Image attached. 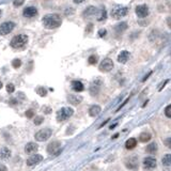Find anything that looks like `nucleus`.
I'll list each match as a JSON object with an SVG mask.
<instances>
[{
	"mask_svg": "<svg viewBox=\"0 0 171 171\" xmlns=\"http://www.w3.org/2000/svg\"><path fill=\"white\" fill-rule=\"evenodd\" d=\"M165 115L168 118H171V105H168L166 107V109H165Z\"/></svg>",
	"mask_w": 171,
	"mask_h": 171,
	"instance_id": "34",
	"label": "nucleus"
},
{
	"mask_svg": "<svg viewBox=\"0 0 171 171\" xmlns=\"http://www.w3.org/2000/svg\"><path fill=\"white\" fill-rule=\"evenodd\" d=\"M1 88H2V82L0 81V89H1Z\"/></svg>",
	"mask_w": 171,
	"mask_h": 171,
	"instance_id": "47",
	"label": "nucleus"
},
{
	"mask_svg": "<svg viewBox=\"0 0 171 171\" xmlns=\"http://www.w3.org/2000/svg\"><path fill=\"white\" fill-rule=\"evenodd\" d=\"M135 12H136V15H137L139 18H146L147 16L149 15L150 11H149L148 5L139 4V5H137V7H136Z\"/></svg>",
	"mask_w": 171,
	"mask_h": 171,
	"instance_id": "10",
	"label": "nucleus"
},
{
	"mask_svg": "<svg viewBox=\"0 0 171 171\" xmlns=\"http://www.w3.org/2000/svg\"><path fill=\"white\" fill-rule=\"evenodd\" d=\"M67 101H69V103L72 105H79L80 103L82 102V96H80V95L71 94L67 96Z\"/></svg>",
	"mask_w": 171,
	"mask_h": 171,
	"instance_id": "19",
	"label": "nucleus"
},
{
	"mask_svg": "<svg viewBox=\"0 0 171 171\" xmlns=\"http://www.w3.org/2000/svg\"><path fill=\"white\" fill-rule=\"evenodd\" d=\"M97 61V57L96 56H90L89 59H88V62H89L90 64H95Z\"/></svg>",
	"mask_w": 171,
	"mask_h": 171,
	"instance_id": "32",
	"label": "nucleus"
},
{
	"mask_svg": "<svg viewBox=\"0 0 171 171\" xmlns=\"http://www.w3.org/2000/svg\"><path fill=\"white\" fill-rule=\"evenodd\" d=\"M43 161V156L40 155V154H33L32 156H30L28 159H27V165L28 166H34V165H38V163H41Z\"/></svg>",
	"mask_w": 171,
	"mask_h": 171,
	"instance_id": "13",
	"label": "nucleus"
},
{
	"mask_svg": "<svg viewBox=\"0 0 171 171\" xmlns=\"http://www.w3.org/2000/svg\"><path fill=\"white\" fill-rule=\"evenodd\" d=\"M21 65V61L19 59H14L12 61V67H14V69H18Z\"/></svg>",
	"mask_w": 171,
	"mask_h": 171,
	"instance_id": "29",
	"label": "nucleus"
},
{
	"mask_svg": "<svg viewBox=\"0 0 171 171\" xmlns=\"http://www.w3.org/2000/svg\"><path fill=\"white\" fill-rule=\"evenodd\" d=\"M72 88L76 92H81L84 90V84H82L81 81H79V80H74V81L72 82Z\"/></svg>",
	"mask_w": 171,
	"mask_h": 171,
	"instance_id": "20",
	"label": "nucleus"
},
{
	"mask_svg": "<svg viewBox=\"0 0 171 171\" xmlns=\"http://www.w3.org/2000/svg\"><path fill=\"white\" fill-rule=\"evenodd\" d=\"M164 144H165L167 148L171 149V138H167V139H165V140H164Z\"/></svg>",
	"mask_w": 171,
	"mask_h": 171,
	"instance_id": "36",
	"label": "nucleus"
},
{
	"mask_svg": "<svg viewBox=\"0 0 171 171\" xmlns=\"http://www.w3.org/2000/svg\"><path fill=\"white\" fill-rule=\"evenodd\" d=\"M147 152L148 153H150V154H154V153H156L157 152V144L156 143H150L148 147H147Z\"/></svg>",
	"mask_w": 171,
	"mask_h": 171,
	"instance_id": "26",
	"label": "nucleus"
},
{
	"mask_svg": "<svg viewBox=\"0 0 171 171\" xmlns=\"http://www.w3.org/2000/svg\"><path fill=\"white\" fill-rule=\"evenodd\" d=\"M98 69L103 73H108V72H110L113 69V61L110 58H105L100 63Z\"/></svg>",
	"mask_w": 171,
	"mask_h": 171,
	"instance_id": "6",
	"label": "nucleus"
},
{
	"mask_svg": "<svg viewBox=\"0 0 171 171\" xmlns=\"http://www.w3.org/2000/svg\"><path fill=\"white\" fill-rule=\"evenodd\" d=\"M168 82H169V79H167V80H166V81H164V82H163V84H161V86H159V89H158V90H159V91H161V90H163V89H164V87H165V86H166V84H168Z\"/></svg>",
	"mask_w": 171,
	"mask_h": 171,
	"instance_id": "39",
	"label": "nucleus"
},
{
	"mask_svg": "<svg viewBox=\"0 0 171 171\" xmlns=\"http://www.w3.org/2000/svg\"><path fill=\"white\" fill-rule=\"evenodd\" d=\"M108 121H109V119H107V120H106V121H104V122H103L102 124H101V126H100V127H103V126H104L105 124H106V123L108 122Z\"/></svg>",
	"mask_w": 171,
	"mask_h": 171,
	"instance_id": "45",
	"label": "nucleus"
},
{
	"mask_svg": "<svg viewBox=\"0 0 171 171\" xmlns=\"http://www.w3.org/2000/svg\"><path fill=\"white\" fill-rule=\"evenodd\" d=\"M126 29H127V24L126 23H120L115 27V30L118 33H122L123 31H125Z\"/></svg>",
	"mask_w": 171,
	"mask_h": 171,
	"instance_id": "24",
	"label": "nucleus"
},
{
	"mask_svg": "<svg viewBox=\"0 0 171 171\" xmlns=\"http://www.w3.org/2000/svg\"><path fill=\"white\" fill-rule=\"evenodd\" d=\"M38 146L36 144V143H34V142L27 143V144H26V147H25L26 153H28V154L36 153V151H38Z\"/></svg>",
	"mask_w": 171,
	"mask_h": 171,
	"instance_id": "18",
	"label": "nucleus"
},
{
	"mask_svg": "<svg viewBox=\"0 0 171 171\" xmlns=\"http://www.w3.org/2000/svg\"><path fill=\"white\" fill-rule=\"evenodd\" d=\"M136 146H137V140L135 138H130L125 142V148L127 150H133L134 148H136Z\"/></svg>",
	"mask_w": 171,
	"mask_h": 171,
	"instance_id": "23",
	"label": "nucleus"
},
{
	"mask_svg": "<svg viewBox=\"0 0 171 171\" xmlns=\"http://www.w3.org/2000/svg\"><path fill=\"white\" fill-rule=\"evenodd\" d=\"M102 80L101 79H95L94 81L92 82L91 86H90V94L91 95H96L101 90L102 87Z\"/></svg>",
	"mask_w": 171,
	"mask_h": 171,
	"instance_id": "12",
	"label": "nucleus"
},
{
	"mask_svg": "<svg viewBox=\"0 0 171 171\" xmlns=\"http://www.w3.org/2000/svg\"><path fill=\"white\" fill-rule=\"evenodd\" d=\"M92 29H93V25H92V24H89L88 27H87V29H86V32H87V33H90V32L92 31Z\"/></svg>",
	"mask_w": 171,
	"mask_h": 171,
	"instance_id": "38",
	"label": "nucleus"
},
{
	"mask_svg": "<svg viewBox=\"0 0 171 171\" xmlns=\"http://www.w3.org/2000/svg\"><path fill=\"white\" fill-rule=\"evenodd\" d=\"M27 43H28V36L26 34H18V36H15L11 40L10 45L13 48H21Z\"/></svg>",
	"mask_w": 171,
	"mask_h": 171,
	"instance_id": "2",
	"label": "nucleus"
},
{
	"mask_svg": "<svg viewBox=\"0 0 171 171\" xmlns=\"http://www.w3.org/2000/svg\"><path fill=\"white\" fill-rule=\"evenodd\" d=\"M151 134L148 133V132H144V133L140 134V136H139V140L141 141V142H148L149 140L151 139Z\"/></svg>",
	"mask_w": 171,
	"mask_h": 171,
	"instance_id": "25",
	"label": "nucleus"
},
{
	"mask_svg": "<svg viewBox=\"0 0 171 171\" xmlns=\"http://www.w3.org/2000/svg\"><path fill=\"white\" fill-rule=\"evenodd\" d=\"M0 15H1V10H0Z\"/></svg>",
	"mask_w": 171,
	"mask_h": 171,
	"instance_id": "48",
	"label": "nucleus"
},
{
	"mask_svg": "<svg viewBox=\"0 0 171 171\" xmlns=\"http://www.w3.org/2000/svg\"><path fill=\"white\" fill-rule=\"evenodd\" d=\"M15 27V24L13 21H5L0 25V36H7L11 33Z\"/></svg>",
	"mask_w": 171,
	"mask_h": 171,
	"instance_id": "7",
	"label": "nucleus"
},
{
	"mask_svg": "<svg viewBox=\"0 0 171 171\" xmlns=\"http://www.w3.org/2000/svg\"><path fill=\"white\" fill-rule=\"evenodd\" d=\"M74 113V110L71 107H63L60 110H58L57 113V121L58 122H63V121H67V119L73 115Z\"/></svg>",
	"mask_w": 171,
	"mask_h": 171,
	"instance_id": "3",
	"label": "nucleus"
},
{
	"mask_svg": "<svg viewBox=\"0 0 171 171\" xmlns=\"http://www.w3.org/2000/svg\"><path fill=\"white\" fill-rule=\"evenodd\" d=\"M106 34H107V30H106V29L103 28V29H100V30H98V36H100L101 38H104Z\"/></svg>",
	"mask_w": 171,
	"mask_h": 171,
	"instance_id": "37",
	"label": "nucleus"
},
{
	"mask_svg": "<svg viewBox=\"0 0 171 171\" xmlns=\"http://www.w3.org/2000/svg\"><path fill=\"white\" fill-rule=\"evenodd\" d=\"M36 14H38V10H36V7H27V8L24 9L23 11V15L27 18L34 17Z\"/></svg>",
	"mask_w": 171,
	"mask_h": 171,
	"instance_id": "14",
	"label": "nucleus"
},
{
	"mask_svg": "<svg viewBox=\"0 0 171 171\" xmlns=\"http://www.w3.org/2000/svg\"><path fill=\"white\" fill-rule=\"evenodd\" d=\"M33 115H34V111L32 109H29V110H27V111H26V117L28 118V119H31Z\"/></svg>",
	"mask_w": 171,
	"mask_h": 171,
	"instance_id": "35",
	"label": "nucleus"
},
{
	"mask_svg": "<svg viewBox=\"0 0 171 171\" xmlns=\"http://www.w3.org/2000/svg\"><path fill=\"white\" fill-rule=\"evenodd\" d=\"M42 23H43V26L46 29H57L59 28L62 24V18L59 14H47L43 17L42 19Z\"/></svg>",
	"mask_w": 171,
	"mask_h": 171,
	"instance_id": "1",
	"label": "nucleus"
},
{
	"mask_svg": "<svg viewBox=\"0 0 171 171\" xmlns=\"http://www.w3.org/2000/svg\"><path fill=\"white\" fill-rule=\"evenodd\" d=\"M128 100H130V97H127V98H126V100H125V101H124V103H123V104H122V105H121L120 107L118 108V109H117V110H120V109H121V108H122V107H123V106H124V105H125V104H126V103H127V102H128Z\"/></svg>",
	"mask_w": 171,
	"mask_h": 171,
	"instance_id": "41",
	"label": "nucleus"
},
{
	"mask_svg": "<svg viewBox=\"0 0 171 171\" xmlns=\"http://www.w3.org/2000/svg\"><path fill=\"white\" fill-rule=\"evenodd\" d=\"M97 9L95 8L94 5H90V7H88V8H86V10L84 11V13H82V15L84 16V17H90V16H95L97 13Z\"/></svg>",
	"mask_w": 171,
	"mask_h": 171,
	"instance_id": "17",
	"label": "nucleus"
},
{
	"mask_svg": "<svg viewBox=\"0 0 171 171\" xmlns=\"http://www.w3.org/2000/svg\"><path fill=\"white\" fill-rule=\"evenodd\" d=\"M151 74H152V72H150V73H149V74H148V75H146V76H144V78H143V79H142V81H146V80H147V79H148V77H149V76H150V75H151Z\"/></svg>",
	"mask_w": 171,
	"mask_h": 171,
	"instance_id": "44",
	"label": "nucleus"
},
{
	"mask_svg": "<svg viewBox=\"0 0 171 171\" xmlns=\"http://www.w3.org/2000/svg\"><path fill=\"white\" fill-rule=\"evenodd\" d=\"M118 136H119V135H118V134H115V136H113V139H115V138H117Z\"/></svg>",
	"mask_w": 171,
	"mask_h": 171,
	"instance_id": "46",
	"label": "nucleus"
},
{
	"mask_svg": "<svg viewBox=\"0 0 171 171\" xmlns=\"http://www.w3.org/2000/svg\"><path fill=\"white\" fill-rule=\"evenodd\" d=\"M24 2H25V0H14L13 4H14V7H21L24 4Z\"/></svg>",
	"mask_w": 171,
	"mask_h": 171,
	"instance_id": "33",
	"label": "nucleus"
},
{
	"mask_svg": "<svg viewBox=\"0 0 171 171\" xmlns=\"http://www.w3.org/2000/svg\"><path fill=\"white\" fill-rule=\"evenodd\" d=\"M12 156V152H11L10 149L8 148H1L0 149V159L2 161H8L11 158Z\"/></svg>",
	"mask_w": 171,
	"mask_h": 171,
	"instance_id": "15",
	"label": "nucleus"
},
{
	"mask_svg": "<svg viewBox=\"0 0 171 171\" xmlns=\"http://www.w3.org/2000/svg\"><path fill=\"white\" fill-rule=\"evenodd\" d=\"M128 13V8L127 7H124V5H115V8L111 10V16L115 19H120V18L124 17V16L127 15Z\"/></svg>",
	"mask_w": 171,
	"mask_h": 171,
	"instance_id": "4",
	"label": "nucleus"
},
{
	"mask_svg": "<svg viewBox=\"0 0 171 171\" xmlns=\"http://www.w3.org/2000/svg\"><path fill=\"white\" fill-rule=\"evenodd\" d=\"M7 91L9 93H13V92L15 91V87H14V84H7Z\"/></svg>",
	"mask_w": 171,
	"mask_h": 171,
	"instance_id": "31",
	"label": "nucleus"
},
{
	"mask_svg": "<svg viewBox=\"0 0 171 171\" xmlns=\"http://www.w3.org/2000/svg\"><path fill=\"white\" fill-rule=\"evenodd\" d=\"M130 57V51L122 50L120 54L118 55V62H120V63H126V62L128 61Z\"/></svg>",
	"mask_w": 171,
	"mask_h": 171,
	"instance_id": "16",
	"label": "nucleus"
},
{
	"mask_svg": "<svg viewBox=\"0 0 171 171\" xmlns=\"http://www.w3.org/2000/svg\"><path fill=\"white\" fill-rule=\"evenodd\" d=\"M61 151V143L60 141H53L47 146V152L50 155H58Z\"/></svg>",
	"mask_w": 171,
	"mask_h": 171,
	"instance_id": "8",
	"label": "nucleus"
},
{
	"mask_svg": "<svg viewBox=\"0 0 171 171\" xmlns=\"http://www.w3.org/2000/svg\"><path fill=\"white\" fill-rule=\"evenodd\" d=\"M51 134H53V130L50 128H43V130H38L34 137L38 141H46L51 137Z\"/></svg>",
	"mask_w": 171,
	"mask_h": 171,
	"instance_id": "5",
	"label": "nucleus"
},
{
	"mask_svg": "<svg viewBox=\"0 0 171 171\" xmlns=\"http://www.w3.org/2000/svg\"><path fill=\"white\" fill-rule=\"evenodd\" d=\"M125 166L130 170H137L139 167V159L137 156H130L125 161Z\"/></svg>",
	"mask_w": 171,
	"mask_h": 171,
	"instance_id": "9",
	"label": "nucleus"
},
{
	"mask_svg": "<svg viewBox=\"0 0 171 171\" xmlns=\"http://www.w3.org/2000/svg\"><path fill=\"white\" fill-rule=\"evenodd\" d=\"M36 93H38L40 96H45L46 94H47V91H46L45 88L43 87H38V89H36Z\"/></svg>",
	"mask_w": 171,
	"mask_h": 171,
	"instance_id": "28",
	"label": "nucleus"
},
{
	"mask_svg": "<svg viewBox=\"0 0 171 171\" xmlns=\"http://www.w3.org/2000/svg\"><path fill=\"white\" fill-rule=\"evenodd\" d=\"M143 168L146 170H153L154 168L156 167V159L152 156H148L146 158L143 159Z\"/></svg>",
	"mask_w": 171,
	"mask_h": 171,
	"instance_id": "11",
	"label": "nucleus"
},
{
	"mask_svg": "<svg viewBox=\"0 0 171 171\" xmlns=\"http://www.w3.org/2000/svg\"><path fill=\"white\" fill-rule=\"evenodd\" d=\"M43 121H44V118L41 117V115H38V117H36V119H34V124H36V125H40V124H42Z\"/></svg>",
	"mask_w": 171,
	"mask_h": 171,
	"instance_id": "30",
	"label": "nucleus"
},
{
	"mask_svg": "<svg viewBox=\"0 0 171 171\" xmlns=\"http://www.w3.org/2000/svg\"><path fill=\"white\" fill-rule=\"evenodd\" d=\"M167 25H168L169 27H170V28H171V17H168V18H167Z\"/></svg>",
	"mask_w": 171,
	"mask_h": 171,
	"instance_id": "43",
	"label": "nucleus"
},
{
	"mask_svg": "<svg viewBox=\"0 0 171 171\" xmlns=\"http://www.w3.org/2000/svg\"><path fill=\"white\" fill-rule=\"evenodd\" d=\"M161 163H163L164 166H171V154H166L164 156L163 159H161Z\"/></svg>",
	"mask_w": 171,
	"mask_h": 171,
	"instance_id": "27",
	"label": "nucleus"
},
{
	"mask_svg": "<svg viewBox=\"0 0 171 171\" xmlns=\"http://www.w3.org/2000/svg\"><path fill=\"white\" fill-rule=\"evenodd\" d=\"M0 171H8V168H7L4 165L0 164Z\"/></svg>",
	"mask_w": 171,
	"mask_h": 171,
	"instance_id": "40",
	"label": "nucleus"
},
{
	"mask_svg": "<svg viewBox=\"0 0 171 171\" xmlns=\"http://www.w3.org/2000/svg\"><path fill=\"white\" fill-rule=\"evenodd\" d=\"M96 21H103L106 19V17H107V12H106V10L105 9H101V10L97 11L96 13Z\"/></svg>",
	"mask_w": 171,
	"mask_h": 171,
	"instance_id": "22",
	"label": "nucleus"
},
{
	"mask_svg": "<svg viewBox=\"0 0 171 171\" xmlns=\"http://www.w3.org/2000/svg\"><path fill=\"white\" fill-rule=\"evenodd\" d=\"M101 111H102V108H101L98 105H93L89 109V113L91 117H96V115H100Z\"/></svg>",
	"mask_w": 171,
	"mask_h": 171,
	"instance_id": "21",
	"label": "nucleus"
},
{
	"mask_svg": "<svg viewBox=\"0 0 171 171\" xmlns=\"http://www.w3.org/2000/svg\"><path fill=\"white\" fill-rule=\"evenodd\" d=\"M73 1H74V3H76V4H80V3L84 2L86 0H73Z\"/></svg>",
	"mask_w": 171,
	"mask_h": 171,
	"instance_id": "42",
	"label": "nucleus"
}]
</instances>
